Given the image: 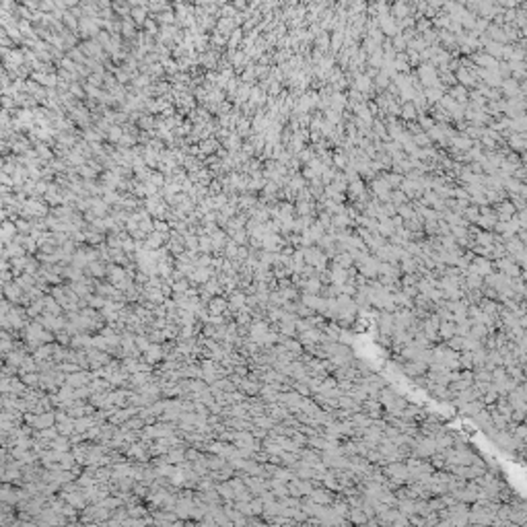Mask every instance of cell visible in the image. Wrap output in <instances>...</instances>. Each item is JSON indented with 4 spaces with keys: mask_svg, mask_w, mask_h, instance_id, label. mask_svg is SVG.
I'll use <instances>...</instances> for the list:
<instances>
[{
    "mask_svg": "<svg viewBox=\"0 0 527 527\" xmlns=\"http://www.w3.org/2000/svg\"><path fill=\"white\" fill-rule=\"evenodd\" d=\"M208 311H210V313H221V315H224V313L229 311V299H224V297H214V299H210Z\"/></svg>",
    "mask_w": 527,
    "mask_h": 527,
    "instance_id": "cell-11",
    "label": "cell"
},
{
    "mask_svg": "<svg viewBox=\"0 0 527 527\" xmlns=\"http://www.w3.org/2000/svg\"><path fill=\"white\" fill-rule=\"evenodd\" d=\"M93 381V371L89 369H81V371H76V373H68L66 375V383L68 385H72V387H83V385H89Z\"/></svg>",
    "mask_w": 527,
    "mask_h": 527,
    "instance_id": "cell-2",
    "label": "cell"
},
{
    "mask_svg": "<svg viewBox=\"0 0 527 527\" xmlns=\"http://www.w3.org/2000/svg\"><path fill=\"white\" fill-rule=\"evenodd\" d=\"M60 496H62L66 503H70L72 507H76V509H87V505H89V500H87V496H85L83 488L72 490V492H62L60 490Z\"/></svg>",
    "mask_w": 527,
    "mask_h": 527,
    "instance_id": "cell-3",
    "label": "cell"
},
{
    "mask_svg": "<svg viewBox=\"0 0 527 527\" xmlns=\"http://www.w3.org/2000/svg\"><path fill=\"white\" fill-rule=\"evenodd\" d=\"M439 336H441V338H445V340L453 338V336H455V322H441Z\"/></svg>",
    "mask_w": 527,
    "mask_h": 527,
    "instance_id": "cell-18",
    "label": "cell"
},
{
    "mask_svg": "<svg viewBox=\"0 0 527 527\" xmlns=\"http://www.w3.org/2000/svg\"><path fill=\"white\" fill-rule=\"evenodd\" d=\"M350 521L352 523H367L369 519H367V513L362 511V507H352L350 509Z\"/></svg>",
    "mask_w": 527,
    "mask_h": 527,
    "instance_id": "cell-19",
    "label": "cell"
},
{
    "mask_svg": "<svg viewBox=\"0 0 527 527\" xmlns=\"http://www.w3.org/2000/svg\"><path fill=\"white\" fill-rule=\"evenodd\" d=\"M402 270L406 272V274H414L418 270V264L412 260V257H408V255H404L402 257Z\"/></svg>",
    "mask_w": 527,
    "mask_h": 527,
    "instance_id": "cell-21",
    "label": "cell"
},
{
    "mask_svg": "<svg viewBox=\"0 0 527 527\" xmlns=\"http://www.w3.org/2000/svg\"><path fill=\"white\" fill-rule=\"evenodd\" d=\"M70 445H72L70 437H64V435H58L56 439L50 441V447L56 449V451H70V449H72Z\"/></svg>",
    "mask_w": 527,
    "mask_h": 527,
    "instance_id": "cell-14",
    "label": "cell"
},
{
    "mask_svg": "<svg viewBox=\"0 0 527 527\" xmlns=\"http://www.w3.org/2000/svg\"><path fill=\"white\" fill-rule=\"evenodd\" d=\"M23 295H25V290L19 287V282H8V284H4V297L11 301L13 305H17V303H21V299H23Z\"/></svg>",
    "mask_w": 527,
    "mask_h": 527,
    "instance_id": "cell-6",
    "label": "cell"
},
{
    "mask_svg": "<svg viewBox=\"0 0 527 527\" xmlns=\"http://www.w3.org/2000/svg\"><path fill=\"white\" fill-rule=\"evenodd\" d=\"M311 500H315V503L319 505H332L334 503V496H332V492L330 490H325V488H313L311 490V494H309Z\"/></svg>",
    "mask_w": 527,
    "mask_h": 527,
    "instance_id": "cell-8",
    "label": "cell"
},
{
    "mask_svg": "<svg viewBox=\"0 0 527 527\" xmlns=\"http://www.w3.org/2000/svg\"><path fill=\"white\" fill-rule=\"evenodd\" d=\"M252 509H254V515H264V500L260 496L252 498Z\"/></svg>",
    "mask_w": 527,
    "mask_h": 527,
    "instance_id": "cell-23",
    "label": "cell"
},
{
    "mask_svg": "<svg viewBox=\"0 0 527 527\" xmlns=\"http://www.w3.org/2000/svg\"><path fill=\"white\" fill-rule=\"evenodd\" d=\"M70 346L76 348V350H87V348L93 346V338H91V336H87V332H81V334L72 336Z\"/></svg>",
    "mask_w": 527,
    "mask_h": 527,
    "instance_id": "cell-7",
    "label": "cell"
},
{
    "mask_svg": "<svg viewBox=\"0 0 527 527\" xmlns=\"http://www.w3.org/2000/svg\"><path fill=\"white\" fill-rule=\"evenodd\" d=\"M525 459H527V451H525Z\"/></svg>",
    "mask_w": 527,
    "mask_h": 527,
    "instance_id": "cell-26",
    "label": "cell"
},
{
    "mask_svg": "<svg viewBox=\"0 0 527 527\" xmlns=\"http://www.w3.org/2000/svg\"><path fill=\"white\" fill-rule=\"evenodd\" d=\"M245 305H247V295H243L241 290H233V295L229 299V309L233 311V315H235V311L243 309Z\"/></svg>",
    "mask_w": 527,
    "mask_h": 527,
    "instance_id": "cell-10",
    "label": "cell"
},
{
    "mask_svg": "<svg viewBox=\"0 0 527 527\" xmlns=\"http://www.w3.org/2000/svg\"><path fill=\"white\" fill-rule=\"evenodd\" d=\"M186 457H187V459H192V461L198 459V457H200V453H198V447H196V449H189V451H186Z\"/></svg>",
    "mask_w": 527,
    "mask_h": 527,
    "instance_id": "cell-24",
    "label": "cell"
},
{
    "mask_svg": "<svg viewBox=\"0 0 527 527\" xmlns=\"http://www.w3.org/2000/svg\"><path fill=\"white\" fill-rule=\"evenodd\" d=\"M352 262H354V257H352V254L348 252V254H340V255H336V260H334V266H340V268H348L352 266Z\"/></svg>",
    "mask_w": 527,
    "mask_h": 527,
    "instance_id": "cell-20",
    "label": "cell"
},
{
    "mask_svg": "<svg viewBox=\"0 0 527 527\" xmlns=\"http://www.w3.org/2000/svg\"><path fill=\"white\" fill-rule=\"evenodd\" d=\"M144 360L149 362V365H159V362L165 360V350H163V344H151V348L144 352Z\"/></svg>",
    "mask_w": 527,
    "mask_h": 527,
    "instance_id": "cell-5",
    "label": "cell"
},
{
    "mask_svg": "<svg viewBox=\"0 0 527 527\" xmlns=\"http://www.w3.org/2000/svg\"><path fill=\"white\" fill-rule=\"evenodd\" d=\"M107 282L111 284H118L128 278V272H126V266H119V264H107Z\"/></svg>",
    "mask_w": 527,
    "mask_h": 527,
    "instance_id": "cell-4",
    "label": "cell"
},
{
    "mask_svg": "<svg viewBox=\"0 0 527 527\" xmlns=\"http://www.w3.org/2000/svg\"><path fill=\"white\" fill-rule=\"evenodd\" d=\"M87 272L91 278H103V276H107V266L103 264V260H95V262H91L89 266H87Z\"/></svg>",
    "mask_w": 527,
    "mask_h": 527,
    "instance_id": "cell-9",
    "label": "cell"
},
{
    "mask_svg": "<svg viewBox=\"0 0 527 527\" xmlns=\"http://www.w3.org/2000/svg\"><path fill=\"white\" fill-rule=\"evenodd\" d=\"M385 474L391 478V482L397 484V486H400L402 482H406V480L410 482V470H408V465L402 463V461H391L385 468Z\"/></svg>",
    "mask_w": 527,
    "mask_h": 527,
    "instance_id": "cell-1",
    "label": "cell"
},
{
    "mask_svg": "<svg viewBox=\"0 0 527 527\" xmlns=\"http://www.w3.org/2000/svg\"><path fill=\"white\" fill-rule=\"evenodd\" d=\"M217 490H219V494L222 496L224 503H227V500H235V488H233L231 480L219 482V484H217Z\"/></svg>",
    "mask_w": 527,
    "mask_h": 527,
    "instance_id": "cell-13",
    "label": "cell"
},
{
    "mask_svg": "<svg viewBox=\"0 0 527 527\" xmlns=\"http://www.w3.org/2000/svg\"><path fill=\"white\" fill-rule=\"evenodd\" d=\"M11 276H15V274H11L8 270H2V284H8V282H11Z\"/></svg>",
    "mask_w": 527,
    "mask_h": 527,
    "instance_id": "cell-25",
    "label": "cell"
},
{
    "mask_svg": "<svg viewBox=\"0 0 527 527\" xmlns=\"http://www.w3.org/2000/svg\"><path fill=\"white\" fill-rule=\"evenodd\" d=\"M498 270L507 274V276H513V278H517V274H519V268H517L513 262H509V260H498Z\"/></svg>",
    "mask_w": 527,
    "mask_h": 527,
    "instance_id": "cell-17",
    "label": "cell"
},
{
    "mask_svg": "<svg viewBox=\"0 0 527 527\" xmlns=\"http://www.w3.org/2000/svg\"><path fill=\"white\" fill-rule=\"evenodd\" d=\"M468 270L470 272H476L480 276H484V274L488 276L492 272V264H488V260H484V257H478V260H474V264H470Z\"/></svg>",
    "mask_w": 527,
    "mask_h": 527,
    "instance_id": "cell-12",
    "label": "cell"
},
{
    "mask_svg": "<svg viewBox=\"0 0 527 527\" xmlns=\"http://www.w3.org/2000/svg\"><path fill=\"white\" fill-rule=\"evenodd\" d=\"M278 332L282 336H287V338H295V336L299 334L297 330V322H289V319H282V322H278Z\"/></svg>",
    "mask_w": 527,
    "mask_h": 527,
    "instance_id": "cell-15",
    "label": "cell"
},
{
    "mask_svg": "<svg viewBox=\"0 0 527 527\" xmlns=\"http://www.w3.org/2000/svg\"><path fill=\"white\" fill-rule=\"evenodd\" d=\"M31 354L35 357V360H48V358H51V354H54V344H41V346Z\"/></svg>",
    "mask_w": 527,
    "mask_h": 527,
    "instance_id": "cell-16",
    "label": "cell"
},
{
    "mask_svg": "<svg viewBox=\"0 0 527 527\" xmlns=\"http://www.w3.org/2000/svg\"><path fill=\"white\" fill-rule=\"evenodd\" d=\"M447 346L451 348V350H455V352H457V350H461V352H463V338H461V336H457V334H455L453 338H449V340H447Z\"/></svg>",
    "mask_w": 527,
    "mask_h": 527,
    "instance_id": "cell-22",
    "label": "cell"
}]
</instances>
